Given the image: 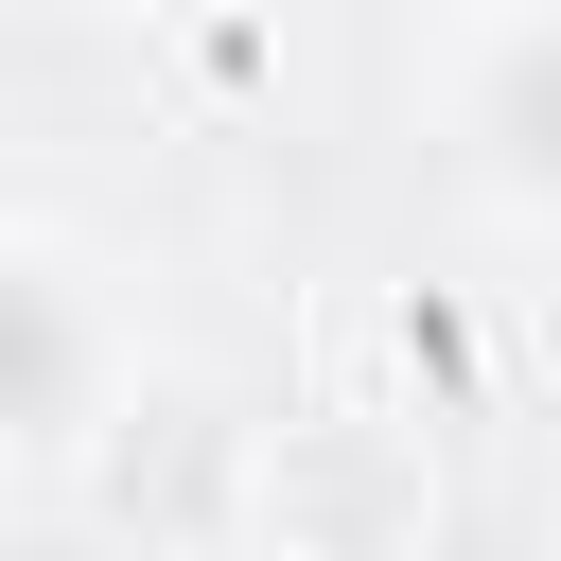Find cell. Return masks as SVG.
Listing matches in <instances>:
<instances>
[{
    "label": "cell",
    "mask_w": 561,
    "mask_h": 561,
    "mask_svg": "<svg viewBox=\"0 0 561 561\" xmlns=\"http://www.w3.org/2000/svg\"><path fill=\"white\" fill-rule=\"evenodd\" d=\"M123 421H140V316L70 228H0V491L53 508Z\"/></svg>",
    "instance_id": "obj_1"
},
{
    "label": "cell",
    "mask_w": 561,
    "mask_h": 561,
    "mask_svg": "<svg viewBox=\"0 0 561 561\" xmlns=\"http://www.w3.org/2000/svg\"><path fill=\"white\" fill-rule=\"evenodd\" d=\"M456 140L508 210H561V0H508L456 53Z\"/></svg>",
    "instance_id": "obj_2"
},
{
    "label": "cell",
    "mask_w": 561,
    "mask_h": 561,
    "mask_svg": "<svg viewBox=\"0 0 561 561\" xmlns=\"http://www.w3.org/2000/svg\"><path fill=\"white\" fill-rule=\"evenodd\" d=\"M105 18H140V0H105Z\"/></svg>",
    "instance_id": "obj_3"
}]
</instances>
